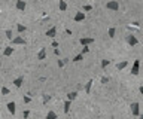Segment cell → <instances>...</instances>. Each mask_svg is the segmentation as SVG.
Wrapping results in <instances>:
<instances>
[{"instance_id":"484cf974","label":"cell","mask_w":143,"mask_h":119,"mask_svg":"<svg viewBox=\"0 0 143 119\" xmlns=\"http://www.w3.org/2000/svg\"><path fill=\"white\" fill-rule=\"evenodd\" d=\"M91 9H93V6H91V5H85V6H83V12H89Z\"/></svg>"},{"instance_id":"7a4b0ae2","label":"cell","mask_w":143,"mask_h":119,"mask_svg":"<svg viewBox=\"0 0 143 119\" xmlns=\"http://www.w3.org/2000/svg\"><path fill=\"white\" fill-rule=\"evenodd\" d=\"M127 43H128L130 46H136V45L139 43V39H137L134 34H128V36H127Z\"/></svg>"},{"instance_id":"ac0fdd59","label":"cell","mask_w":143,"mask_h":119,"mask_svg":"<svg viewBox=\"0 0 143 119\" xmlns=\"http://www.w3.org/2000/svg\"><path fill=\"white\" fill-rule=\"evenodd\" d=\"M70 106H72V101L70 100H66L64 101V113H69L70 112Z\"/></svg>"},{"instance_id":"e0dca14e","label":"cell","mask_w":143,"mask_h":119,"mask_svg":"<svg viewBox=\"0 0 143 119\" xmlns=\"http://www.w3.org/2000/svg\"><path fill=\"white\" fill-rule=\"evenodd\" d=\"M127 66H128V61H121V63L116 64V69H118V70H124Z\"/></svg>"},{"instance_id":"8992f818","label":"cell","mask_w":143,"mask_h":119,"mask_svg":"<svg viewBox=\"0 0 143 119\" xmlns=\"http://www.w3.org/2000/svg\"><path fill=\"white\" fill-rule=\"evenodd\" d=\"M27 42H25V39L23 37V36H16V37H13V40H12V45H25Z\"/></svg>"},{"instance_id":"7c38bea8","label":"cell","mask_w":143,"mask_h":119,"mask_svg":"<svg viewBox=\"0 0 143 119\" xmlns=\"http://www.w3.org/2000/svg\"><path fill=\"white\" fill-rule=\"evenodd\" d=\"M55 34H57V27H51V28L46 31V36H48V37H55Z\"/></svg>"},{"instance_id":"4dcf8cb0","label":"cell","mask_w":143,"mask_h":119,"mask_svg":"<svg viewBox=\"0 0 143 119\" xmlns=\"http://www.w3.org/2000/svg\"><path fill=\"white\" fill-rule=\"evenodd\" d=\"M107 82H109V77L103 76V77H101V83H107Z\"/></svg>"},{"instance_id":"f546056e","label":"cell","mask_w":143,"mask_h":119,"mask_svg":"<svg viewBox=\"0 0 143 119\" xmlns=\"http://www.w3.org/2000/svg\"><path fill=\"white\" fill-rule=\"evenodd\" d=\"M57 64H58V67H64L66 63H64V60H58V63H57Z\"/></svg>"},{"instance_id":"30bf717a","label":"cell","mask_w":143,"mask_h":119,"mask_svg":"<svg viewBox=\"0 0 143 119\" xmlns=\"http://www.w3.org/2000/svg\"><path fill=\"white\" fill-rule=\"evenodd\" d=\"M8 112L11 113V115H15V112H16V104L13 103V101H11V103H8Z\"/></svg>"},{"instance_id":"603a6c76","label":"cell","mask_w":143,"mask_h":119,"mask_svg":"<svg viewBox=\"0 0 143 119\" xmlns=\"http://www.w3.org/2000/svg\"><path fill=\"white\" fill-rule=\"evenodd\" d=\"M109 63H110L109 60H101V69H106L107 66H109Z\"/></svg>"},{"instance_id":"8fae6325","label":"cell","mask_w":143,"mask_h":119,"mask_svg":"<svg viewBox=\"0 0 143 119\" xmlns=\"http://www.w3.org/2000/svg\"><path fill=\"white\" fill-rule=\"evenodd\" d=\"M13 54V48L12 46H5L3 49V57H11Z\"/></svg>"},{"instance_id":"d590c367","label":"cell","mask_w":143,"mask_h":119,"mask_svg":"<svg viewBox=\"0 0 143 119\" xmlns=\"http://www.w3.org/2000/svg\"><path fill=\"white\" fill-rule=\"evenodd\" d=\"M139 118H140V119H143V115H140V116H139Z\"/></svg>"},{"instance_id":"44dd1931","label":"cell","mask_w":143,"mask_h":119,"mask_svg":"<svg viewBox=\"0 0 143 119\" xmlns=\"http://www.w3.org/2000/svg\"><path fill=\"white\" fill-rule=\"evenodd\" d=\"M58 6H60V11H66L67 9V3L64 2V0H60V5Z\"/></svg>"},{"instance_id":"7402d4cb","label":"cell","mask_w":143,"mask_h":119,"mask_svg":"<svg viewBox=\"0 0 143 119\" xmlns=\"http://www.w3.org/2000/svg\"><path fill=\"white\" fill-rule=\"evenodd\" d=\"M82 60H83V55L79 54V55H76V57L73 58V61H75V63H79V61H82Z\"/></svg>"},{"instance_id":"83f0119b","label":"cell","mask_w":143,"mask_h":119,"mask_svg":"<svg viewBox=\"0 0 143 119\" xmlns=\"http://www.w3.org/2000/svg\"><path fill=\"white\" fill-rule=\"evenodd\" d=\"M51 100V95H43V104H46Z\"/></svg>"},{"instance_id":"5bb4252c","label":"cell","mask_w":143,"mask_h":119,"mask_svg":"<svg viewBox=\"0 0 143 119\" xmlns=\"http://www.w3.org/2000/svg\"><path fill=\"white\" fill-rule=\"evenodd\" d=\"M93 83H94V82H93V79H89V81L85 83V92H86V94L91 92V86H93Z\"/></svg>"},{"instance_id":"1f68e13d","label":"cell","mask_w":143,"mask_h":119,"mask_svg":"<svg viewBox=\"0 0 143 119\" xmlns=\"http://www.w3.org/2000/svg\"><path fill=\"white\" fill-rule=\"evenodd\" d=\"M52 48H55V49H58V42H57V40H54V42H52Z\"/></svg>"},{"instance_id":"4fadbf2b","label":"cell","mask_w":143,"mask_h":119,"mask_svg":"<svg viewBox=\"0 0 143 119\" xmlns=\"http://www.w3.org/2000/svg\"><path fill=\"white\" fill-rule=\"evenodd\" d=\"M45 58H46V49L42 48L39 51V54H37V60H40V61H42V60H45Z\"/></svg>"},{"instance_id":"cb8c5ba5","label":"cell","mask_w":143,"mask_h":119,"mask_svg":"<svg viewBox=\"0 0 143 119\" xmlns=\"http://www.w3.org/2000/svg\"><path fill=\"white\" fill-rule=\"evenodd\" d=\"M9 92H11V91H9L6 86H2V95H8Z\"/></svg>"},{"instance_id":"e575fe53","label":"cell","mask_w":143,"mask_h":119,"mask_svg":"<svg viewBox=\"0 0 143 119\" xmlns=\"http://www.w3.org/2000/svg\"><path fill=\"white\" fill-rule=\"evenodd\" d=\"M139 91H140V94H143V86H140V88H139Z\"/></svg>"},{"instance_id":"277c9868","label":"cell","mask_w":143,"mask_h":119,"mask_svg":"<svg viewBox=\"0 0 143 119\" xmlns=\"http://www.w3.org/2000/svg\"><path fill=\"white\" fill-rule=\"evenodd\" d=\"M79 43H81L82 46H89L91 43H94V39H93V37H82L81 40H79Z\"/></svg>"},{"instance_id":"2e32d148","label":"cell","mask_w":143,"mask_h":119,"mask_svg":"<svg viewBox=\"0 0 143 119\" xmlns=\"http://www.w3.org/2000/svg\"><path fill=\"white\" fill-rule=\"evenodd\" d=\"M107 36H109L110 39H113V37L116 36V28H115V27H110L109 30H107Z\"/></svg>"},{"instance_id":"5b68a950","label":"cell","mask_w":143,"mask_h":119,"mask_svg":"<svg viewBox=\"0 0 143 119\" xmlns=\"http://www.w3.org/2000/svg\"><path fill=\"white\" fill-rule=\"evenodd\" d=\"M106 9L119 11V3H118V2H107V3H106Z\"/></svg>"},{"instance_id":"52a82bcc","label":"cell","mask_w":143,"mask_h":119,"mask_svg":"<svg viewBox=\"0 0 143 119\" xmlns=\"http://www.w3.org/2000/svg\"><path fill=\"white\" fill-rule=\"evenodd\" d=\"M15 8L18 9V11H25V8H27V2H24V0H18V2L15 3Z\"/></svg>"},{"instance_id":"ba28073f","label":"cell","mask_w":143,"mask_h":119,"mask_svg":"<svg viewBox=\"0 0 143 119\" xmlns=\"http://www.w3.org/2000/svg\"><path fill=\"white\" fill-rule=\"evenodd\" d=\"M73 19H75V21L76 23H81V21H83V19H85V12H76L75 13V16H73Z\"/></svg>"},{"instance_id":"ffe728a7","label":"cell","mask_w":143,"mask_h":119,"mask_svg":"<svg viewBox=\"0 0 143 119\" xmlns=\"http://www.w3.org/2000/svg\"><path fill=\"white\" fill-rule=\"evenodd\" d=\"M16 30H18V33H20V34H23V33H25L27 27H25V25H23V24H18V25H16Z\"/></svg>"},{"instance_id":"d6986e66","label":"cell","mask_w":143,"mask_h":119,"mask_svg":"<svg viewBox=\"0 0 143 119\" xmlns=\"http://www.w3.org/2000/svg\"><path fill=\"white\" fill-rule=\"evenodd\" d=\"M46 119H57V113L54 112V110H49L46 113Z\"/></svg>"},{"instance_id":"f1b7e54d","label":"cell","mask_w":143,"mask_h":119,"mask_svg":"<svg viewBox=\"0 0 143 119\" xmlns=\"http://www.w3.org/2000/svg\"><path fill=\"white\" fill-rule=\"evenodd\" d=\"M30 101H31V97H28V95H24V103H27V104H28Z\"/></svg>"},{"instance_id":"9c48e42d","label":"cell","mask_w":143,"mask_h":119,"mask_svg":"<svg viewBox=\"0 0 143 119\" xmlns=\"http://www.w3.org/2000/svg\"><path fill=\"white\" fill-rule=\"evenodd\" d=\"M16 88H21L23 86V83H24V76H20V77H16V79H13V82H12Z\"/></svg>"},{"instance_id":"d6a6232c","label":"cell","mask_w":143,"mask_h":119,"mask_svg":"<svg viewBox=\"0 0 143 119\" xmlns=\"http://www.w3.org/2000/svg\"><path fill=\"white\" fill-rule=\"evenodd\" d=\"M28 115H30V112H28V110H24V113H23V116H24V118H28Z\"/></svg>"},{"instance_id":"836d02e7","label":"cell","mask_w":143,"mask_h":119,"mask_svg":"<svg viewBox=\"0 0 143 119\" xmlns=\"http://www.w3.org/2000/svg\"><path fill=\"white\" fill-rule=\"evenodd\" d=\"M54 54H55V55H60V49H54Z\"/></svg>"},{"instance_id":"9a60e30c","label":"cell","mask_w":143,"mask_h":119,"mask_svg":"<svg viewBox=\"0 0 143 119\" xmlns=\"http://www.w3.org/2000/svg\"><path fill=\"white\" fill-rule=\"evenodd\" d=\"M76 97H78V92H76V91H72V92L67 94V100L73 101V100H76Z\"/></svg>"},{"instance_id":"d4e9b609","label":"cell","mask_w":143,"mask_h":119,"mask_svg":"<svg viewBox=\"0 0 143 119\" xmlns=\"http://www.w3.org/2000/svg\"><path fill=\"white\" fill-rule=\"evenodd\" d=\"M6 37L9 39V40H13L12 39V30H6Z\"/></svg>"},{"instance_id":"6da1fadb","label":"cell","mask_w":143,"mask_h":119,"mask_svg":"<svg viewBox=\"0 0 143 119\" xmlns=\"http://www.w3.org/2000/svg\"><path fill=\"white\" fill-rule=\"evenodd\" d=\"M131 115L133 116H140V106H139V103H131Z\"/></svg>"},{"instance_id":"4316f807","label":"cell","mask_w":143,"mask_h":119,"mask_svg":"<svg viewBox=\"0 0 143 119\" xmlns=\"http://www.w3.org/2000/svg\"><path fill=\"white\" fill-rule=\"evenodd\" d=\"M88 52H89V48H88V46H83L81 54H82V55H85V54H88Z\"/></svg>"},{"instance_id":"3957f363","label":"cell","mask_w":143,"mask_h":119,"mask_svg":"<svg viewBox=\"0 0 143 119\" xmlns=\"http://www.w3.org/2000/svg\"><path fill=\"white\" fill-rule=\"evenodd\" d=\"M139 71H140V61H139V60H136V61L133 63V67H131V74L133 76H137Z\"/></svg>"}]
</instances>
